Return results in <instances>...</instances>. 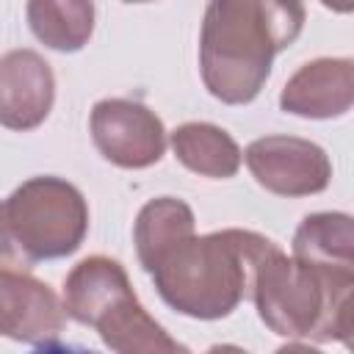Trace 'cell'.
I'll return each mask as SVG.
<instances>
[{"label": "cell", "instance_id": "cell-1", "mask_svg": "<svg viewBox=\"0 0 354 354\" xmlns=\"http://www.w3.org/2000/svg\"><path fill=\"white\" fill-rule=\"evenodd\" d=\"M304 17V0H210L199 30L205 88L227 105L252 102L274 55L299 39Z\"/></svg>", "mask_w": 354, "mask_h": 354}, {"label": "cell", "instance_id": "cell-2", "mask_svg": "<svg viewBox=\"0 0 354 354\" xmlns=\"http://www.w3.org/2000/svg\"><path fill=\"white\" fill-rule=\"evenodd\" d=\"M268 241L252 230L196 235V227H191L158 249L141 268L171 310L196 321H218L249 299L252 271Z\"/></svg>", "mask_w": 354, "mask_h": 354}, {"label": "cell", "instance_id": "cell-3", "mask_svg": "<svg viewBox=\"0 0 354 354\" xmlns=\"http://www.w3.org/2000/svg\"><path fill=\"white\" fill-rule=\"evenodd\" d=\"M249 299L260 321L279 337L348 343L354 266L313 263L268 241L254 263Z\"/></svg>", "mask_w": 354, "mask_h": 354}, {"label": "cell", "instance_id": "cell-4", "mask_svg": "<svg viewBox=\"0 0 354 354\" xmlns=\"http://www.w3.org/2000/svg\"><path fill=\"white\" fill-rule=\"evenodd\" d=\"M88 232V205L77 185L41 174L0 202V266L30 271L41 260L69 257Z\"/></svg>", "mask_w": 354, "mask_h": 354}, {"label": "cell", "instance_id": "cell-5", "mask_svg": "<svg viewBox=\"0 0 354 354\" xmlns=\"http://www.w3.org/2000/svg\"><path fill=\"white\" fill-rule=\"evenodd\" d=\"M66 318L91 326L105 348L116 354H174L185 351L138 301L119 260L91 254L64 279Z\"/></svg>", "mask_w": 354, "mask_h": 354}, {"label": "cell", "instance_id": "cell-6", "mask_svg": "<svg viewBox=\"0 0 354 354\" xmlns=\"http://www.w3.org/2000/svg\"><path fill=\"white\" fill-rule=\"evenodd\" d=\"M88 130L100 155L119 169L155 166L166 152V127L144 102L108 97L91 108Z\"/></svg>", "mask_w": 354, "mask_h": 354}, {"label": "cell", "instance_id": "cell-7", "mask_svg": "<svg viewBox=\"0 0 354 354\" xmlns=\"http://www.w3.org/2000/svg\"><path fill=\"white\" fill-rule=\"evenodd\" d=\"M243 160L266 191L277 196H313L332 183V160L315 141L296 136L254 138Z\"/></svg>", "mask_w": 354, "mask_h": 354}, {"label": "cell", "instance_id": "cell-8", "mask_svg": "<svg viewBox=\"0 0 354 354\" xmlns=\"http://www.w3.org/2000/svg\"><path fill=\"white\" fill-rule=\"evenodd\" d=\"M64 321V301L47 282L28 271L0 266V337L28 346H50L61 337Z\"/></svg>", "mask_w": 354, "mask_h": 354}, {"label": "cell", "instance_id": "cell-9", "mask_svg": "<svg viewBox=\"0 0 354 354\" xmlns=\"http://www.w3.org/2000/svg\"><path fill=\"white\" fill-rule=\"evenodd\" d=\"M55 100V77L36 50H8L0 55V124L8 130L39 127Z\"/></svg>", "mask_w": 354, "mask_h": 354}, {"label": "cell", "instance_id": "cell-10", "mask_svg": "<svg viewBox=\"0 0 354 354\" xmlns=\"http://www.w3.org/2000/svg\"><path fill=\"white\" fill-rule=\"evenodd\" d=\"M354 102V61L315 58L301 64L279 94V108L301 119H337Z\"/></svg>", "mask_w": 354, "mask_h": 354}, {"label": "cell", "instance_id": "cell-11", "mask_svg": "<svg viewBox=\"0 0 354 354\" xmlns=\"http://www.w3.org/2000/svg\"><path fill=\"white\" fill-rule=\"evenodd\" d=\"M174 158L194 174L210 180H230L238 174L243 152L238 141L218 124L185 122L171 133Z\"/></svg>", "mask_w": 354, "mask_h": 354}, {"label": "cell", "instance_id": "cell-12", "mask_svg": "<svg viewBox=\"0 0 354 354\" xmlns=\"http://www.w3.org/2000/svg\"><path fill=\"white\" fill-rule=\"evenodd\" d=\"M33 36L55 53H77L94 33V0H28Z\"/></svg>", "mask_w": 354, "mask_h": 354}, {"label": "cell", "instance_id": "cell-13", "mask_svg": "<svg viewBox=\"0 0 354 354\" xmlns=\"http://www.w3.org/2000/svg\"><path fill=\"white\" fill-rule=\"evenodd\" d=\"M296 257L326 263V266H354V227L348 213H310L301 218L293 246Z\"/></svg>", "mask_w": 354, "mask_h": 354}, {"label": "cell", "instance_id": "cell-14", "mask_svg": "<svg viewBox=\"0 0 354 354\" xmlns=\"http://www.w3.org/2000/svg\"><path fill=\"white\" fill-rule=\"evenodd\" d=\"M191 227H196V221H194V210L188 207V202H183L177 196L149 199L138 210L136 227H133L138 263L144 266L158 249H163L171 238H177L180 232H185Z\"/></svg>", "mask_w": 354, "mask_h": 354}, {"label": "cell", "instance_id": "cell-15", "mask_svg": "<svg viewBox=\"0 0 354 354\" xmlns=\"http://www.w3.org/2000/svg\"><path fill=\"white\" fill-rule=\"evenodd\" d=\"M321 3L332 11H337V14H348L354 8V0H321Z\"/></svg>", "mask_w": 354, "mask_h": 354}, {"label": "cell", "instance_id": "cell-16", "mask_svg": "<svg viewBox=\"0 0 354 354\" xmlns=\"http://www.w3.org/2000/svg\"><path fill=\"white\" fill-rule=\"evenodd\" d=\"M124 3H149V0H124Z\"/></svg>", "mask_w": 354, "mask_h": 354}]
</instances>
